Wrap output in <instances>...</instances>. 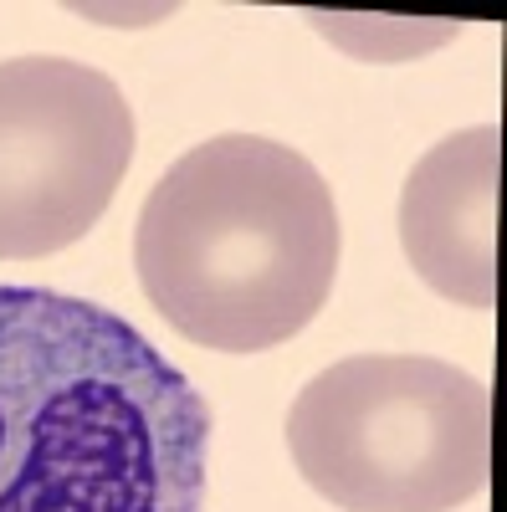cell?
Wrapping results in <instances>:
<instances>
[{"label":"cell","mask_w":507,"mask_h":512,"mask_svg":"<svg viewBox=\"0 0 507 512\" xmlns=\"http://www.w3.org/2000/svg\"><path fill=\"white\" fill-rule=\"evenodd\" d=\"M134 164V108L88 62H0V262L82 241Z\"/></svg>","instance_id":"277c9868"},{"label":"cell","mask_w":507,"mask_h":512,"mask_svg":"<svg viewBox=\"0 0 507 512\" xmlns=\"http://www.w3.org/2000/svg\"><path fill=\"white\" fill-rule=\"evenodd\" d=\"M323 36H333L344 52L354 57H369V62H395V57H415L436 47V41L456 36L461 26H400V21H379V16H313Z\"/></svg>","instance_id":"8992f818"},{"label":"cell","mask_w":507,"mask_h":512,"mask_svg":"<svg viewBox=\"0 0 507 512\" xmlns=\"http://www.w3.org/2000/svg\"><path fill=\"white\" fill-rule=\"evenodd\" d=\"M497 185L502 128L446 134L415 159L400 190V246L415 277L461 308H497Z\"/></svg>","instance_id":"5b68a950"},{"label":"cell","mask_w":507,"mask_h":512,"mask_svg":"<svg viewBox=\"0 0 507 512\" xmlns=\"http://www.w3.org/2000/svg\"><path fill=\"white\" fill-rule=\"evenodd\" d=\"M210 410L118 313L0 287V512H205Z\"/></svg>","instance_id":"6da1fadb"},{"label":"cell","mask_w":507,"mask_h":512,"mask_svg":"<svg viewBox=\"0 0 507 512\" xmlns=\"http://www.w3.org/2000/svg\"><path fill=\"white\" fill-rule=\"evenodd\" d=\"M287 451L344 512H451L487 487L492 390L431 354H354L303 384Z\"/></svg>","instance_id":"3957f363"},{"label":"cell","mask_w":507,"mask_h":512,"mask_svg":"<svg viewBox=\"0 0 507 512\" xmlns=\"http://www.w3.org/2000/svg\"><path fill=\"white\" fill-rule=\"evenodd\" d=\"M338 205L277 139L221 134L180 154L134 231L139 287L180 338L262 354L303 333L338 277Z\"/></svg>","instance_id":"7a4b0ae2"}]
</instances>
